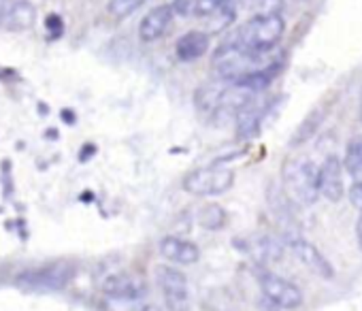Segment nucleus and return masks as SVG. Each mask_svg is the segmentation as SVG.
<instances>
[{"label":"nucleus","mask_w":362,"mask_h":311,"mask_svg":"<svg viewBox=\"0 0 362 311\" xmlns=\"http://www.w3.org/2000/svg\"><path fill=\"white\" fill-rule=\"evenodd\" d=\"M269 62L262 60V52H250L241 47L237 41L222 45L214 60H211V71L220 81H239L241 77L267 66Z\"/></svg>","instance_id":"nucleus-1"},{"label":"nucleus","mask_w":362,"mask_h":311,"mask_svg":"<svg viewBox=\"0 0 362 311\" xmlns=\"http://www.w3.org/2000/svg\"><path fill=\"white\" fill-rule=\"evenodd\" d=\"M286 33V22L279 13H262L247 20L237 33V43L250 52H269L273 49Z\"/></svg>","instance_id":"nucleus-2"},{"label":"nucleus","mask_w":362,"mask_h":311,"mask_svg":"<svg viewBox=\"0 0 362 311\" xmlns=\"http://www.w3.org/2000/svg\"><path fill=\"white\" fill-rule=\"evenodd\" d=\"M284 190L298 205H313L320 196L317 192V167L307 158H292L284 165Z\"/></svg>","instance_id":"nucleus-3"},{"label":"nucleus","mask_w":362,"mask_h":311,"mask_svg":"<svg viewBox=\"0 0 362 311\" xmlns=\"http://www.w3.org/2000/svg\"><path fill=\"white\" fill-rule=\"evenodd\" d=\"M156 281L162 290L168 311H190L192 294H190V283L184 273L173 266L160 264L156 266Z\"/></svg>","instance_id":"nucleus-4"},{"label":"nucleus","mask_w":362,"mask_h":311,"mask_svg":"<svg viewBox=\"0 0 362 311\" xmlns=\"http://www.w3.org/2000/svg\"><path fill=\"white\" fill-rule=\"evenodd\" d=\"M233 184H235V173L226 167L197 169L184 180L186 192L194 196H218V194L228 192Z\"/></svg>","instance_id":"nucleus-5"},{"label":"nucleus","mask_w":362,"mask_h":311,"mask_svg":"<svg viewBox=\"0 0 362 311\" xmlns=\"http://www.w3.org/2000/svg\"><path fill=\"white\" fill-rule=\"evenodd\" d=\"M71 275L73 271L66 262H56V264L22 271L16 281L28 290H62L71 281Z\"/></svg>","instance_id":"nucleus-6"},{"label":"nucleus","mask_w":362,"mask_h":311,"mask_svg":"<svg viewBox=\"0 0 362 311\" xmlns=\"http://www.w3.org/2000/svg\"><path fill=\"white\" fill-rule=\"evenodd\" d=\"M258 283L262 294L279 309H296L303 305V292L288 279L271 273V271H262L258 275Z\"/></svg>","instance_id":"nucleus-7"},{"label":"nucleus","mask_w":362,"mask_h":311,"mask_svg":"<svg viewBox=\"0 0 362 311\" xmlns=\"http://www.w3.org/2000/svg\"><path fill=\"white\" fill-rule=\"evenodd\" d=\"M145 281L139 275H130V273H113L109 277H105L103 281V294L119 300V303H134L141 300L145 296Z\"/></svg>","instance_id":"nucleus-8"},{"label":"nucleus","mask_w":362,"mask_h":311,"mask_svg":"<svg viewBox=\"0 0 362 311\" xmlns=\"http://www.w3.org/2000/svg\"><path fill=\"white\" fill-rule=\"evenodd\" d=\"M288 245H290L292 254H294V256H296L313 275H317V277H322V279H326V281L334 279V269H332V264L328 262V258H326L313 243H309V241L303 239V237H290V239H288Z\"/></svg>","instance_id":"nucleus-9"},{"label":"nucleus","mask_w":362,"mask_h":311,"mask_svg":"<svg viewBox=\"0 0 362 311\" xmlns=\"http://www.w3.org/2000/svg\"><path fill=\"white\" fill-rule=\"evenodd\" d=\"M317 192L330 203H339L343 199V194H345L343 165L337 156H328V158L320 165V169H317Z\"/></svg>","instance_id":"nucleus-10"},{"label":"nucleus","mask_w":362,"mask_h":311,"mask_svg":"<svg viewBox=\"0 0 362 311\" xmlns=\"http://www.w3.org/2000/svg\"><path fill=\"white\" fill-rule=\"evenodd\" d=\"M173 22H175V11H173L170 3L158 5V7H153L141 20V24H139V39L143 43H153V41L162 39L170 30Z\"/></svg>","instance_id":"nucleus-11"},{"label":"nucleus","mask_w":362,"mask_h":311,"mask_svg":"<svg viewBox=\"0 0 362 311\" xmlns=\"http://www.w3.org/2000/svg\"><path fill=\"white\" fill-rule=\"evenodd\" d=\"M211 47V39L203 30H190L186 35H181L175 43V56L181 62H197L203 56H207Z\"/></svg>","instance_id":"nucleus-12"},{"label":"nucleus","mask_w":362,"mask_h":311,"mask_svg":"<svg viewBox=\"0 0 362 311\" xmlns=\"http://www.w3.org/2000/svg\"><path fill=\"white\" fill-rule=\"evenodd\" d=\"M160 254L175 264H194L201 258L199 245L181 237H164L160 241Z\"/></svg>","instance_id":"nucleus-13"},{"label":"nucleus","mask_w":362,"mask_h":311,"mask_svg":"<svg viewBox=\"0 0 362 311\" xmlns=\"http://www.w3.org/2000/svg\"><path fill=\"white\" fill-rule=\"evenodd\" d=\"M37 22V9L28 0H16L13 5H9L3 13V24L7 30L13 33H24L33 28Z\"/></svg>","instance_id":"nucleus-14"},{"label":"nucleus","mask_w":362,"mask_h":311,"mask_svg":"<svg viewBox=\"0 0 362 311\" xmlns=\"http://www.w3.org/2000/svg\"><path fill=\"white\" fill-rule=\"evenodd\" d=\"M264 113H267V107L264 105H256L254 98L243 105L239 111H237V134L243 136V139H252L258 134L260 130V124L264 119Z\"/></svg>","instance_id":"nucleus-15"},{"label":"nucleus","mask_w":362,"mask_h":311,"mask_svg":"<svg viewBox=\"0 0 362 311\" xmlns=\"http://www.w3.org/2000/svg\"><path fill=\"white\" fill-rule=\"evenodd\" d=\"M324 115H326V111L324 109H313L305 119H303V124L296 128V132L292 134V139H290V145H303L305 141H309L315 132H317V128H320V124H322V119H324Z\"/></svg>","instance_id":"nucleus-16"},{"label":"nucleus","mask_w":362,"mask_h":311,"mask_svg":"<svg viewBox=\"0 0 362 311\" xmlns=\"http://www.w3.org/2000/svg\"><path fill=\"white\" fill-rule=\"evenodd\" d=\"M147 0H109V16L115 18V20H126L130 18L134 11H139Z\"/></svg>","instance_id":"nucleus-17"},{"label":"nucleus","mask_w":362,"mask_h":311,"mask_svg":"<svg viewBox=\"0 0 362 311\" xmlns=\"http://www.w3.org/2000/svg\"><path fill=\"white\" fill-rule=\"evenodd\" d=\"M199 222H201V226H203V228L218 230V228H222V226H224V222H226V213H224V209H222L220 205H207V207H203V209H201V213H199Z\"/></svg>","instance_id":"nucleus-18"},{"label":"nucleus","mask_w":362,"mask_h":311,"mask_svg":"<svg viewBox=\"0 0 362 311\" xmlns=\"http://www.w3.org/2000/svg\"><path fill=\"white\" fill-rule=\"evenodd\" d=\"M343 167H345L349 173H354L356 169L362 167V139H356V141H351V143L347 145Z\"/></svg>","instance_id":"nucleus-19"},{"label":"nucleus","mask_w":362,"mask_h":311,"mask_svg":"<svg viewBox=\"0 0 362 311\" xmlns=\"http://www.w3.org/2000/svg\"><path fill=\"white\" fill-rule=\"evenodd\" d=\"M197 3L199 0H173L170 7L175 11V16H197Z\"/></svg>","instance_id":"nucleus-20"},{"label":"nucleus","mask_w":362,"mask_h":311,"mask_svg":"<svg viewBox=\"0 0 362 311\" xmlns=\"http://www.w3.org/2000/svg\"><path fill=\"white\" fill-rule=\"evenodd\" d=\"M45 28L49 30L52 39H58V37H62V33H64V22H62L60 16L52 13V16H47V20H45Z\"/></svg>","instance_id":"nucleus-21"},{"label":"nucleus","mask_w":362,"mask_h":311,"mask_svg":"<svg viewBox=\"0 0 362 311\" xmlns=\"http://www.w3.org/2000/svg\"><path fill=\"white\" fill-rule=\"evenodd\" d=\"M349 203L358 209V211H362V182H356L351 188H349Z\"/></svg>","instance_id":"nucleus-22"},{"label":"nucleus","mask_w":362,"mask_h":311,"mask_svg":"<svg viewBox=\"0 0 362 311\" xmlns=\"http://www.w3.org/2000/svg\"><path fill=\"white\" fill-rule=\"evenodd\" d=\"M356 237H358V245H360V250H362V213H360V218H358V222H356Z\"/></svg>","instance_id":"nucleus-23"},{"label":"nucleus","mask_w":362,"mask_h":311,"mask_svg":"<svg viewBox=\"0 0 362 311\" xmlns=\"http://www.w3.org/2000/svg\"><path fill=\"white\" fill-rule=\"evenodd\" d=\"M62 119H64V122H69V124H73V122H75V113H73V111H69V109H64V111H62Z\"/></svg>","instance_id":"nucleus-24"},{"label":"nucleus","mask_w":362,"mask_h":311,"mask_svg":"<svg viewBox=\"0 0 362 311\" xmlns=\"http://www.w3.org/2000/svg\"><path fill=\"white\" fill-rule=\"evenodd\" d=\"M139 311H160L158 307H153V305H145V307H141Z\"/></svg>","instance_id":"nucleus-25"},{"label":"nucleus","mask_w":362,"mask_h":311,"mask_svg":"<svg viewBox=\"0 0 362 311\" xmlns=\"http://www.w3.org/2000/svg\"><path fill=\"white\" fill-rule=\"evenodd\" d=\"M360 117H362V102H360Z\"/></svg>","instance_id":"nucleus-26"}]
</instances>
